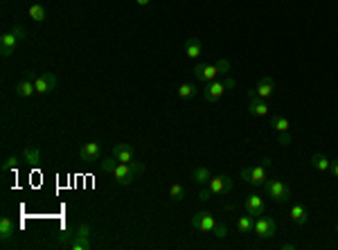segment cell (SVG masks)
<instances>
[{
	"mask_svg": "<svg viewBox=\"0 0 338 250\" xmlns=\"http://www.w3.org/2000/svg\"><path fill=\"white\" fill-rule=\"evenodd\" d=\"M230 72V61L219 59L217 64H196L194 66V79L199 81H214L219 75H228Z\"/></svg>",
	"mask_w": 338,
	"mask_h": 250,
	"instance_id": "1",
	"label": "cell"
},
{
	"mask_svg": "<svg viewBox=\"0 0 338 250\" xmlns=\"http://www.w3.org/2000/svg\"><path fill=\"white\" fill-rule=\"evenodd\" d=\"M25 39H27V29H25L23 25H14V29H9V32H5L0 36V54H3L5 59L12 56L16 45L23 43Z\"/></svg>",
	"mask_w": 338,
	"mask_h": 250,
	"instance_id": "2",
	"label": "cell"
},
{
	"mask_svg": "<svg viewBox=\"0 0 338 250\" xmlns=\"http://www.w3.org/2000/svg\"><path fill=\"white\" fill-rule=\"evenodd\" d=\"M235 86H237V81L232 79V77H226V79H221V81L219 79L207 81L205 88H203V100L210 102V104H214V102H219L221 97H223V92L232 90Z\"/></svg>",
	"mask_w": 338,
	"mask_h": 250,
	"instance_id": "3",
	"label": "cell"
},
{
	"mask_svg": "<svg viewBox=\"0 0 338 250\" xmlns=\"http://www.w3.org/2000/svg\"><path fill=\"white\" fill-rule=\"evenodd\" d=\"M144 171V165L142 163H119L115 167V171H113V176H115V180L119 185H131L135 178H138L140 174Z\"/></svg>",
	"mask_w": 338,
	"mask_h": 250,
	"instance_id": "4",
	"label": "cell"
},
{
	"mask_svg": "<svg viewBox=\"0 0 338 250\" xmlns=\"http://www.w3.org/2000/svg\"><path fill=\"white\" fill-rule=\"evenodd\" d=\"M264 190H266L268 199H273L275 203H287L291 199L289 185L284 183V180H280V178H268L266 183H264Z\"/></svg>",
	"mask_w": 338,
	"mask_h": 250,
	"instance_id": "5",
	"label": "cell"
},
{
	"mask_svg": "<svg viewBox=\"0 0 338 250\" xmlns=\"http://www.w3.org/2000/svg\"><path fill=\"white\" fill-rule=\"evenodd\" d=\"M266 169L268 167L264 165V163H259V165H253V167H243L241 169V180L243 183H248V185H253V187H264V183H266Z\"/></svg>",
	"mask_w": 338,
	"mask_h": 250,
	"instance_id": "6",
	"label": "cell"
},
{
	"mask_svg": "<svg viewBox=\"0 0 338 250\" xmlns=\"http://www.w3.org/2000/svg\"><path fill=\"white\" fill-rule=\"evenodd\" d=\"M253 232H255V237H259V239H273L275 232H278V223H275L270 216H264L262 214V216L255 218Z\"/></svg>",
	"mask_w": 338,
	"mask_h": 250,
	"instance_id": "7",
	"label": "cell"
},
{
	"mask_svg": "<svg viewBox=\"0 0 338 250\" xmlns=\"http://www.w3.org/2000/svg\"><path fill=\"white\" fill-rule=\"evenodd\" d=\"M214 226H217V218L212 216V212L201 210V212H196V214L192 216V228L199 230V232H212V230H214Z\"/></svg>",
	"mask_w": 338,
	"mask_h": 250,
	"instance_id": "8",
	"label": "cell"
},
{
	"mask_svg": "<svg viewBox=\"0 0 338 250\" xmlns=\"http://www.w3.org/2000/svg\"><path fill=\"white\" fill-rule=\"evenodd\" d=\"M205 187L212 192V196L228 194V192L232 190V178H230V176H226V174H219V176H214V178L207 180Z\"/></svg>",
	"mask_w": 338,
	"mask_h": 250,
	"instance_id": "9",
	"label": "cell"
},
{
	"mask_svg": "<svg viewBox=\"0 0 338 250\" xmlns=\"http://www.w3.org/2000/svg\"><path fill=\"white\" fill-rule=\"evenodd\" d=\"M268 104L266 100H262V97H257L255 92L251 90V95H248V113H251L253 117H266L268 115Z\"/></svg>",
	"mask_w": 338,
	"mask_h": 250,
	"instance_id": "10",
	"label": "cell"
},
{
	"mask_svg": "<svg viewBox=\"0 0 338 250\" xmlns=\"http://www.w3.org/2000/svg\"><path fill=\"white\" fill-rule=\"evenodd\" d=\"M34 88H36V95H45V92H52L56 88V75L52 72H45V75H39L34 79Z\"/></svg>",
	"mask_w": 338,
	"mask_h": 250,
	"instance_id": "11",
	"label": "cell"
},
{
	"mask_svg": "<svg viewBox=\"0 0 338 250\" xmlns=\"http://www.w3.org/2000/svg\"><path fill=\"white\" fill-rule=\"evenodd\" d=\"M253 92L257 97H262V100H268V97H273V92H275V79L273 77H259V81H257V86L253 88Z\"/></svg>",
	"mask_w": 338,
	"mask_h": 250,
	"instance_id": "12",
	"label": "cell"
},
{
	"mask_svg": "<svg viewBox=\"0 0 338 250\" xmlns=\"http://www.w3.org/2000/svg\"><path fill=\"white\" fill-rule=\"evenodd\" d=\"M246 210L251 216H262L266 214V205H264V199L259 194H251L246 199Z\"/></svg>",
	"mask_w": 338,
	"mask_h": 250,
	"instance_id": "13",
	"label": "cell"
},
{
	"mask_svg": "<svg viewBox=\"0 0 338 250\" xmlns=\"http://www.w3.org/2000/svg\"><path fill=\"white\" fill-rule=\"evenodd\" d=\"M79 158L84 160V163H95V160L100 158V142H97V140L86 142L84 147L79 149Z\"/></svg>",
	"mask_w": 338,
	"mask_h": 250,
	"instance_id": "14",
	"label": "cell"
},
{
	"mask_svg": "<svg viewBox=\"0 0 338 250\" xmlns=\"http://www.w3.org/2000/svg\"><path fill=\"white\" fill-rule=\"evenodd\" d=\"M183 50H185V54L190 56V59H199V56L203 54V41L196 39V36H192V39L185 41Z\"/></svg>",
	"mask_w": 338,
	"mask_h": 250,
	"instance_id": "15",
	"label": "cell"
},
{
	"mask_svg": "<svg viewBox=\"0 0 338 250\" xmlns=\"http://www.w3.org/2000/svg\"><path fill=\"white\" fill-rule=\"evenodd\" d=\"M113 155L117 158V163H133V147L131 144H115Z\"/></svg>",
	"mask_w": 338,
	"mask_h": 250,
	"instance_id": "16",
	"label": "cell"
},
{
	"mask_svg": "<svg viewBox=\"0 0 338 250\" xmlns=\"http://www.w3.org/2000/svg\"><path fill=\"white\" fill-rule=\"evenodd\" d=\"M12 237H14V223H12V218L3 216V218H0V239H3V243H7Z\"/></svg>",
	"mask_w": 338,
	"mask_h": 250,
	"instance_id": "17",
	"label": "cell"
},
{
	"mask_svg": "<svg viewBox=\"0 0 338 250\" xmlns=\"http://www.w3.org/2000/svg\"><path fill=\"white\" fill-rule=\"evenodd\" d=\"M14 90H16L18 97H32L34 92H36V88H34V81L32 79H23V81L16 83V88H14Z\"/></svg>",
	"mask_w": 338,
	"mask_h": 250,
	"instance_id": "18",
	"label": "cell"
},
{
	"mask_svg": "<svg viewBox=\"0 0 338 250\" xmlns=\"http://www.w3.org/2000/svg\"><path fill=\"white\" fill-rule=\"evenodd\" d=\"M212 178V174H210V169L207 167H196L194 171H192V180H194L196 185H207V180Z\"/></svg>",
	"mask_w": 338,
	"mask_h": 250,
	"instance_id": "19",
	"label": "cell"
},
{
	"mask_svg": "<svg viewBox=\"0 0 338 250\" xmlns=\"http://www.w3.org/2000/svg\"><path fill=\"white\" fill-rule=\"evenodd\" d=\"M311 167H314V169H318V171H329L331 160L327 158L325 153H314V155H311Z\"/></svg>",
	"mask_w": 338,
	"mask_h": 250,
	"instance_id": "20",
	"label": "cell"
},
{
	"mask_svg": "<svg viewBox=\"0 0 338 250\" xmlns=\"http://www.w3.org/2000/svg\"><path fill=\"white\" fill-rule=\"evenodd\" d=\"M23 160L27 165H39L41 163V149L39 147H25L23 149Z\"/></svg>",
	"mask_w": 338,
	"mask_h": 250,
	"instance_id": "21",
	"label": "cell"
},
{
	"mask_svg": "<svg viewBox=\"0 0 338 250\" xmlns=\"http://www.w3.org/2000/svg\"><path fill=\"white\" fill-rule=\"evenodd\" d=\"M289 216L293 218V223H298V226H304L306 221H309V216H306V210L302 205H293L289 212Z\"/></svg>",
	"mask_w": 338,
	"mask_h": 250,
	"instance_id": "22",
	"label": "cell"
},
{
	"mask_svg": "<svg viewBox=\"0 0 338 250\" xmlns=\"http://www.w3.org/2000/svg\"><path fill=\"white\" fill-rule=\"evenodd\" d=\"M196 90H199V88H196L194 81H185V83H180V86H178V97H180V100H190V97L196 95Z\"/></svg>",
	"mask_w": 338,
	"mask_h": 250,
	"instance_id": "23",
	"label": "cell"
},
{
	"mask_svg": "<svg viewBox=\"0 0 338 250\" xmlns=\"http://www.w3.org/2000/svg\"><path fill=\"white\" fill-rule=\"evenodd\" d=\"M27 14H29V18H32L34 23H43V20L48 18V12H45L43 5H32V7L27 9Z\"/></svg>",
	"mask_w": 338,
	"mask_h": 250,
	"instance_id": "24",
	"label": "cell"
},
{
	"mask_svg": "<svg viewBox=\"0 0 338 250\" xmlns=\"http://www.w3.org/2000/svg\"><path fill=\"white\" fill-rule=\"evenodd\" d=\"M253 226H255V218L251 214H246V216H239L237 218V230L241 232V234H248V232H253Z\"/></svg>",
	"mask_w": 338,
	"mask_h": 250,
	"instance_id": "25",
	"label": "cell"
},
{
	"mask_svg": "<svg viewBox=\"0 0 338 250\" xmlns=\"http://www.w3.org/2000/svg\"><path fill=\"white\" fill-rule=\"evenodd\" d=\"M270 127H273L278 133H287L289 129H291V124H289V119H287V117H282V115H273V117H270Z\"/></svg>",
	"mask_w": 338,
	"mask_h": 250,
	"instance_id": "26",
	"label": "cell"
},
{
	"mask_svg": "<svg viewBox=\"0 0 338 250\" xmlns=\"http://www.w3.org/2000/svg\"><path fill=\"white\" fill-rule=\"evenodd\" d=\"M117 165H119V163H117L115 155H108V158H104L102 163H100V169H102V171H106V174H113Z\"/></svg>",
	"mask_w": 338,
	"mask_h": 250,
	"instance_id": "27",
	"label": "cell"
},
{
	"mask_svg": "<svg viewBox=\"0 0 338 250\" xmlns=\"http://www.w3.org/2000/svg\"><path fill=\"white\" fill-rule=\"evenodd\" d=\"M169 196H171V201H176V203L183 201V199H185V187L178 185V183L171 185V187H169Z\"/></svg>",
	"mask_w": 338,
	"mask_h": 250,
	"instance_id": "28",
	"label": "cell"
},
{
	"mask_svg": "<svg viewBox=\"0 0 338 250\" xmlns=\"http://www.w3.org/2000/svg\"><path fill=\"white\" fill-rule=\"evenodd\" d=\"M75 230H77V228L68 226L66 230L59 234V241H61V243H68V246H70V241H72V239H75Z\"/></svg>",
	"mask_w": 338,
	"mask_h": 250,
	"instance_id": "29",
	"label": "cell"
},
{
	"mask_svg": "<svg viewBox=\"0 0 338 250\" xmlns=\"http://www.w3.org/2000/svg\"><path fill=\"white\" fill-rule=\"evenodd\" d=\"M90 248V239H72L70 250H88Z\"/></svg>",
	"mask_w": 338,
	"mask_h": 250,
	"instance_id": "30",
	"label": "cell"
},
{
	"mask_svg": "<svg viewBox=\"0 0 338 250\" xmlns=\"http://www.w3.org/2000/svg\"><path fill=\"white\" fill-rule=\"evenodd\" d=\"M90 237V226L88 223H79L75 230V239H88Z\"/></svg>",
	"mask_w": 338,
	"mask_h": 250,
	"instance_id": "31",
	"label": "cell"
},
{
	"mask_svg": "<svg viewBox=\"0 0 338 250\" xmlns=\"http://www.w3.org/2000/svg\"><path fill=\"white\" fill-rule=\"evenodd\" d=\"M212 234H214L217 239H226L228 237V226H226V223H217L214 230H212Z\"/></svg>",
	"mask_w": 338,
	"mask_h": 250,
	"instance_id": "32",
	"label": "cell"
},
{
	"mask_svg": "<svg viewBox=\"0 0 338 250\" xmlns=\"http://www.w3.org/2000/svg\"><path fill=\"white\" fill-rule=\"evenodd\" d=\"M16 167H18V158L16 155H9L3 165V171H12V169H16Z\"/></svg>",
	"mask_w": 338,
	"mask_h": 250,
	"instance_id": "33",
	"label": "cell"
},
{
	"mask_svg": "<svg viewBox=\"0 0 338 250\" xmlns=\"http://www.w3.org/2000/svg\"><path fill=\"white\" fill-rule=\"evenodd\" d=\"M278 144H282V147H289V144H291L289 131H287V133H278Z\"/></svg>",
	"mask_w": 338,
	"mask_h": 250,
	"instance_id": "34",
	"label": "cell"
},
{
	"mask_svg": "<svg viewBox=\"0 0 338 250\" xmlns=\"http://www.w3.org/2000/svg\"><path fill=\"white\" fill-rule=\"evenodd\" d=\"M210 199H212V192L207 190V187H203V190L199 192V201L205 203V201H210Z\"/></svg>",
	"mask_w": 338,
	"mask_h": 250,
	"instance_id": "35",
	"label": "cell"
},
{
	"mask_svg": "<svg viewBox=\"0 0 338 250\" xmlns=\"http://www.w3.org/2000/svg\"><path fill=\"white\" fill-rule=\"evenodd\" d=\"M329 171H331V174H334L336 178H338V158H336V160H331V167H329Z\"/></svg>",
	"mask_w": 338,
	"mask_h": 250,
	"instance_id": "36",
	"label": "cell"
},
{
	"mask_svg": "<svg viewBox=\"0 0 338 250\" xmlns=\"http://www.w3.org/2000/svg\"><path fill=\"white\" fill-rule=\"evenodd\" d=\"M282 250H295V243H284Z\"/></svg>",
	"mask_w": 338,
	"mask_h": 250,
	"instance_id": "37",
	"label": "cell"
},
{
	"mask_svg": "<svg viewBox=\"0 0 338 250\" xmlns=\"http://www.w3.org/2000/svg\"><path fill=\"white\" fill-rule=\"evenodd\" d=\"M138 3H140V5H147V3H149V0H138Z\"/></svg>",
	"mask_w": 338,
	"mask_h": 250,
	"instance_id": "38",
	"label": "cell"
},
{
	"mask_svg": "<svg viewBox=\"0 0 338 250\" xmlns=\"http://www.w3.org/2000/svg\"><path fill=\"white\" fill-rule=\"evenodd\" d=\"M336 230H338V226H336Z\"/></svg>",
	"mask_w": 338,
	"mask_h": 250,
	"instance_id": "39",
	"label": "cell"
}]
</instances>
